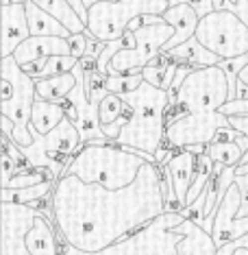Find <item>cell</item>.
I'll return each instance as SVG.
<instances>
[{
  "label": "cell",
  "mask_w": 248,
  "mask_h": 255,
  "mask_svg": "<svg viewBox=\"0 0 248 255\" xmlns=\"http://www.w3.org/2000/svg\"><path fill=\"white\" fill-rule=\"evenodd\" d=\"M196 39L222 61L248 55V26L231 11H213L200 20Z\"/></svg>",
  "instance_id": "cell-9"
},
{
  "label": "cell",
  "mask_w": 248,
  "mask_h": 255,
  "mask_svg": "<svg viewBox=\"0 0 248 255\" xmlns=\"http://www.w3.org/2000/svg\"><path fill=\"white\" fill-rule=\"evenodd\" d=\"M242 205V196L238 185H231L224 201L220 203V207L216 210V218H213V229H211V238L216 242L218 249H222L229 242L240 240L242 236L248 234V218H238Z\"/></svg>",
  "instance_id": "cell-14"
},
{
  "label": "cell",
  "mask_w": 248,
  "mask_h": 255,
  "mask_svg": "<svg viewBox=\"0 0 248 255\" xmlns=\"http://www.w3.org/2000/svg\"><path fill=\"white\" fill-rule=\"evenodd\" d=\"M238 249H246L248 251V234L246 236H242L240 240H235V242H229V245H224L222 249H218V255H233Z\"/></svg>",
  "instance_id": "cell-35"
},
{
  "label": "cell",
  "mask_w": 248,
  "mask_h": 255,
  "mask_svg": "<svg viewBox=\"0 0 248 255\" xmlns=\"http://www.w3.org/2000/svg\"><path fill=\"white\" fill-rule=\"evenodd\" d=\"M57 55H70V44L61 37H28L24 44L18 46L13 59L20 68L35 63L39 59H50ZM72 57V55H70Z\"/></svg>",
  "instance_id": "cell-16"
},
{
  "label": "cell",
  "mask_w": 248,
  "mask_h": 255,
  "mask_svg": "<svg viewBox=\"0 0 248 255\" xmlns=\"http://www.w3.org/2000/svg\"><path fill=\"white\" fill-rule=\"evenodd\" d=\"M33 4H37L42 11H46L48 15H53L55 20H59L72 35H79V33L87 31V24L79 18L72 11V7L66 2V0H31Z\"/></svg>",
  "instance_id": "cell-24"
},
{
  "label": "cell",
  "mask_w": 248,
  "mask_h": 255,
  "mask_svg": "<svg viewBox=\"0 0 248 255\" xmlns=\"http://www.w3.org/2000/svg\"><path fill=\"white\" fill-rule=\"evenodd\" d=\"M122 101L131 105L133 116L118 137V146L137 150L140 155H155L165 142V116L170 109L168 92L144 83L137 90L122 94Z\"/></svg>",
  "instance_id": "cell-3"
},
{
  "label": "cell",
  "mask_w": 248,
  "mask_h": 255,
  "mask_svg": "<svg viewBox=\"0 0 248 255\" xmlns=\"http://www.w3.org/2000/svg\"><path fill=\"white\" fill-rule=\"evenodd\" d=\"M170 4L172 7H176V4H187V7H192L196 13H198L200 20L216 11L213 9V0H170Z\"/></svg>",
  "instance_id": "cell-32"
},
{
  "label": "cell",
  "mask_w": 248,
  "mask_h": 255,
  "mask_svg": "<svg viewBox=\"0 0 248 255\" xmlns=\"http://www.w3.org/2000/svg\"><path fill=\"white\" fill-rule=\"evenodd\" d=\"M98 116H100V127H111L113 123H118L120 118H124V116H133V109L122 101V96L107 94V98L100 103Z\"/></svg>",
  "instance_id": "cell-28"
},
{
  "label": "cell",
  "mask_w": 248,
  "mask_h": 255,
  "mask_svg": "<svg viewBox=\"0 0 248 255\" xmlns=\"http://www.w3.org/2000/svg\"><path fill=\"white\" fill-rule=\"evenodd\" d=\"M176 70H178L176 61H170L165 55H159V59H155L151 66H146L142 70V77L146 83H151L153 88L170 92L172 85H174V79H176Z\"/></svg>",
  "instance_id": "cell-25"
},
{
  "label": "cell",
  "mask_w": 248,
  "mask_h": 255,
  "mask_svg": "<svg viewBox=\"0 0 248 255\" xmlns=\"http://www.w3.org/2000/svg\"><path fill=\"white\" fill-rule=\"evenodd\" d=\"M205 205H207V190L192 203V205L185 207V210L181 212L183 218L192 220V223H196V225H200V227H203V225H205Z\"/></svg>",
  "instance_id": "cell-31"
},
{
  "label": "cell",
  "mask_w": 248,
  "mask_h": 255,
  "mask_svg": "<svg viewBox=\"0 0 248 255\" xmlns=\"http://www.w3.org/2000/svg\"><path fill=\"white\" fill-rule=\"evenodd\" d=\"M28 166L35 170H46L59 181L66 166L81 150V133L72 120H63L53 133L44 137H35V142L26 148H20Z\"/></svg>",
  "instance_id": "cell-8"
},
{
  "label": "cell",
  "mask_w": 248,
  "mask_h": 255,
  "mask_svg": "<svg viewBox=\"0 0 248 255\" xmlns=\"http://www.w3.org/2000/svg\"><path fill=\"white\" fill-rule=\"evenodd\" d=\"M242 135V133L238 129H233V127H224V129H220L216 133V140L213 142H218V144H227V142H235L238 137Z\"/></svg>",
  "instance_id": "cell-36"
},
{
  "label": "cell",
  "mask_w": 248,
  "mask_h": 255,
  "mask_svg": "<svg viewBox=\"0 0 248 255\" xmlns=\"http://www.w3.org/2000/svg\"><path fill=\"white\" fill-rule=\"evenodd\" d=\"M244 175H248V153L244 155V161L235 168V177H244Z\"/></svg>",
  "instance_id": "cell-39"
},
{
  "label": "cell",
  "mask_w": 248,
  "mask_h": 255,
  "mask_svg": "<svg viewBox=\"0 0 248 255\" xmlns=\"http://www.w3.org/2000/svg\"><path fill=\"white\" fill-rule=\"evenodd\" d=\"M231 101L229 79L220 66L194 70L176 92V105L168 109L165 123L172 125L185 114H211Z\"/></svg>",
  "instance_id": "cell-5"
},
{
  "label": "cell",
  "mask_w": 248,
  "mask_h": 255,
  "mask_svg": "<svg viewBox=\"0 0 248 255\" xmlns=\"http://www.w3.org/2000/svg\"><path fill=\"white\" fill-rule=\"evenodd\" d=\"M207 155L211 157L213 164L224 166V168H238L244 161V150L235 142H227V144L213 142L207 146Z\"/></svg>",
  "instance_id": "cell-27"
},
{
  "label": "cell",
  "mask_w": 248,
  "mask_h": 255,
  "mask_svg": "<svg viewBox=\"0 0 248 255\" xmlns=\"http://www.w3.org/2000/svg\"><path fill=\"white\" fill-rule=\"evenodd\" d=\"M28 37H31V28L26 18V4L2 7V59L13 57L18 46L24 44Z\"/></svg>",
  "instance_id": "cell-15"
},
{
  "label": "cell",
  "mask_w": 248,
  "mask_h": 255,
  "mask_svg": "<svg viewBox=\"0 0 248 255\" xmlns=\"http://www.w3.org/2000/svg\"><path fill=\"white\" fill-rule=\"evenodd\" d=\"M242 59H244V63H246V66H248V55H244V57H242Z\"/></svg>",
  "instance_id": "cell-43"
},
{
  "label": "cell",
  "mask_w": 248,
  "mask_h": 255,
  "mask_svg": "<svg viewBox=\"0 0 248 255\" xmlns=\"http://www.w3.org/2000/svg\"><path fill=\"white\" fill-rule=\"evenodd\" d=\"M24 170H26V168H22L18 161H15L7 153V150H2V153H0V177H2V188H9L11 179L18 177L20 172H24Z\"/></svg>",
  "instance_id": "cell-30"
},
{
  "label": "cell",
  "mask_w": 248,
  "mask_h": 255,
  "mask_svg": "<svg viewBox=\"0 0 248 255\" xmlns=\"http://www.w3.org/2000/svg\"><path fill=\"white\" fill-rule=\"evenodd\" d=\"M37 81L22 70L13 57H4L0 61V116L13 120V140L20 148H26L35 142L31 133L33 105L37 101Z\"/></svg>",
  "instance_id": "cell-4"
},
{
  "label": "cell",
  "mask_w": 248,
  "mask_h": 255,
  "mask_svg": "<svg viewBox=\"0 0 248 255\" xmlns=\"http://www.w3.org/2000/svg\"><path fill=\"white\" fill-rule=\"evenodd\" d=\"M26 18H28V28H31V37L70 39V35H72L59 20H55L53 15H48L46 11H42L37 4H33L31 0L26 2Z\"/></svg>",
  "instance_id": "cell-21"
},
{
  "label": "cell",
  "mask_w": 248,
  "mask_h": 255,
  "mask_svg": "<svg viewBox=\"0 0 248 255\" xmlns=\"http://www.w3.org/2000/svg\"><path fill=\"white\" fill-rule=\"evenodd\" d=\"M144 83L142 72H133V74H109L107 77V92L109 94H129V92L137 90Z\"/></svg>",
  "instance_id": "cell-29"
},
{
  "label": "cell",
  "mask_w": 248,
  "mask_h": 255,
  "mask_svg": "<svg viewBox=\"0 0 248 255\" xmlns=\"http://www.w3.org/2000/svg\"><path fill=\"white\" fill-rule=\"evenodd\" d=\"M238 83H242V85H246V88H248V66H244V70L240 72V77H238Z\"/></svg>",
  "instance_id": "cell-40"
},
{
  "label": "cell",
  "mask_w": 248,
  "mask_h": 255,
  "mask_svg": "<svg viewBox=\"0 0 248 255\" xmlns=\"http://www.w3.org/2000/svg\"><path fill=\"white\" fill-rule=\"evenodd\" d=\"M77 88V77L72 72L68 74H59V77H50V79H39L35 90H37V98L42 101H50V103H66V98L70 96V92Z\"/></svg>",
  "instance_id": "cell-23"
},
{
  "label": "cell",
  "mask_w": 248,
  "mask_h": 255,
  "mask_svg": "<svg viewBox=\"0 0 248 255\" xmlns=\"http://www.w3.org/2000/svg\"><path fill=\"white\" fill-rule=\"evenodd\" d=\"M146 164L157 166L155 155H140L137 150L122 148L118 144H89L74 155L61 177L72 175L83 183H98L107 190H124L135 183Z\"/></svg>",
  "instance_id": "cell-2"
},
{
  "label": "cell",
  "mask_w": 248,
  "mask_h": 255,
  "mask_svg": "<svg viewBox=\"0 0 248 255\" xmlns=\"http://www.w3.org/2000/svg\"><path fill=\"white\" fill-rule=\"evenodd\" d=\"M196 166H198V155H194L189 148L178 150L165 166L170 172V194L165 196V212L181 214L187 207V194L196 179Z\"/></svg>",
  "instance_id": "cell-13"
},
{
  "label": "cell",
  "mask_w": 248,
  "mask_h": 255,
  "mask_svg": "<svg viewBox=\"0 0 248 255\" xmlns=\"http://www.w3.org/2000/svg\"><path fill=\"white\" fill-rule=\"evenodd\" d=\"M165 55L170 61L183 63V66H189L194 70H200V68H211V66H220L222 59L218 55H213L211 50H207L203 44L196 39V35L192 39H187L185 44L176 46V48L168 50V53H161Z\"/></svg>",
  "instance_id": "cell-19"
},
{
  "label": "cell",
  "mask_w": 248,
  "mask_h": 255,
  "mask_svg": "<svg viewBox=\"0 0 248 255\" xmlns=\"http://www.w3.org/2000/svg\"><path fill=\"white\" fill-rule=\"evenodd\" d=\"M235 185H238L240 196H242V205H240L238 218H248V175L235 177Z\"/></svg>",
  "instance_id": "cell-34"
},
{
  "label": "cell",
  "mask_w": 248,
  "mask_h": 255,
  "mask_svg": "<svg viewBox=\"0 0 248 255\" xmlns=\"http://www.w3.org/2000/svg\"><path fill=\"white\" fill-rule=\"evenodd\" d=\"M174 28L170 24H159V26H144L135 31L137 46L135 48H124L113 57L109 74H133L142 72L146 66H151L159 55L164 53V46L174 37ZM107 74V77H109Z\"/></svg>",
  "instance_id": "cell-10"
},
{
  "label": "cell",
  "mask_w": 248,
  "mask_h": 255,
  "mask_svg": "<svg viewBox=\"0 0 248 255\" xmlns=\"http://www.w3.org/2000/svg\"><path fill=\"white\" fill-rule=\"evenodd\" d=\"M28 0H0V4L2 7H11V4H26Z\"/></svg>",
  "instance_id": "cell-41"
},
{
  "label": "cell",
  "mask_w": 248,
  "mask_h": 255,
  "mask_svg": "<svg viewBox=\"0 0 248 255\" xmlns=\"http://www.w3.org/2000/svg\"><path fill=\"white\" fill-rule=\"evenodd\" d=\"M161 18H164L165 24H170L176 31L174 37H172L170 42L164 46V53H168V50L176 48V46L185 44L187 39H192L196 35V28H198V24H200L198 13H196L192 7H187V4H176V7H170L164 15H161Z\"/></svg>",
  "instance_id": "cell-17"
},
{
  "label": "cell",
  "mask_w": 248,
  "mask_h": 255,
  "mask_svg": "<svg viewBox=\"0 0 248 255\" xmlns=\"http://www.w3.org/2000/svg\"><path fill=\"white\" fill-rule=\"evenodd\" d=\"M68 44H70V55L74 59H83L85 57V50H87V44H89V33H79V35H70L68 39Z\"/></svg>",
  "instance_id": "cell-33"
},
{
  "label": "cell",
  "mask_w": 248,
  "mask_h": 255,
  "mask_svg": "<svg viewBox=\"0 0 248 255\" xmlns=\"http://www.w3.org/2000/svg\"><path fill=\"white\" fill-rule=\"evenodd\" d=\"M231 2H238V0H231Z\"/></svg>",
  "instance_id": "cell-44"
},
{
  "label": "cell",
  "mask_w": 248,
  "mask_h": 255,
  "mask_svg": "<svg viewBox=\"0 0 248 255\" xmlns=\"http://www.w3.org/2000/svg\"><path fill=\"white\" fill-rule=\"evenodd\" d=\"M183 220V214L165 212L146 227L120 240L118 245L94 255H178V242L183 240V236L174 229Z\"/></svg>",
  "instance_id": "cell-7"
},
{
  "label": "cell",
  "mask_w": 248,
  "mask_h": 255,
  "mask_svg": "<svg viewBox=\"0 0 248 255\" xmlns=\"http://www.w3.org/2000/svg\"><path fill=\"white\" fill-rule=\"evenodd\" d=\"M66 120V107L61 103H50L37 98L33 105V116H31V133L33 137H44L53 133Z\"/></svg>",
  "instance_id": "cell-20"
},
{
  "label": "cell",
  "mask_w": 248,
  "mask_h": 255,
  "mask_svg": "<svg viewBox=\"0 0 248 255\" xmlns=\"http://www.w3.org/2000/svg\"><path fill=\"white\" fill-rule=\"evenodd\" d=\"M66 2L70 4L74 13H77L79 18L85 22V24H87V20H89V11H87V7H85V4H83V0H66Z\"/></svg>",
  "instance_id": "cell-37"
},
{
  "label": "cell",
  "mask_w": 248,
  "mask_h": 255,
  "mask_svg": "<svg viewBox=\"0 0 248 255\" xmlns=\"http://www.w3.org/2000/svg\"><path fill=\"white\" fill-rule=\"evenodd\" d=\"M0 125H2V135H7V137H13V131H15V125H13V120H9L7 116H0Z\"/></svg>",
  "instance_id": "cell-38"
},
{
  "label": "cell",
  "mask_w": 248,
  "mask_h": 255,
  "mask_svg": "<svg viewBox=\"0 0 248 255\" xmlns=\"http://www.w3.org/2000/svg\"><path fill=\"white\" fill-rule=\"evenodd\" d=\"M233 255H248V251H246V249H238Z\"/></svg>",
  "instance_id": "cell-42"
},
{
  "label": "cell",
  "mask_w": 248,
  "mask_h": 255,
  "mask_svg": "<svg viewBox=\"0 0 248 255\" xmlns=\"http://www.w3.org/2000/svg\"><path fill=\"white\" fill-rule=\"evenodd\" d=\"M55 181H44L39 185H31V188H20V190H2V203H18V205H31L35 207L39 201L44 199L50 190H55Z\"/></svg>",
  "instance_id": "cell-26"
},
{
  "label": "cell",
  "mask_w": 248,
  "mask_h": 255,
  "mask_svg": "<svg viewBox=\"0 0 248 255\" xmlns=\"http://www.w3.org/2000/svg\"><path fill=\"white\" fill-rule=\"evenodd\" d=\"M231 127L229 116L222 112L211 114H185L176 118L165 129V146L172 150H185L192 146H209L216 140V133Z\"/></svg>",
  "instance_id": "cell-11"
},
{
  "label": "cell",
  "mask_w": 248,
  "mask_h": 255,
  "mask_svg": "<svg viewBox=\"0 0 248 255\" xmlns=\"http://www.w3.org/2000/svg\"><path fill=\"white\" fill-rule=\"evenodd\" d=\"M174 231L183 236V240L178 242V255H218V247L211 234H207L200 225L183 220Z\"/></svg>",
  "instance_id": "cell-18"
},
{
  "label": "cell",
  "mask_w": 248,
  "mask_h": 255,
  "mask_svg": "<svg viewBox=\"0 0 248 255\" xmlns=\"http://www.w3.org/2000/svg\"><path fill=\"white\" fill-rule=\"evenodd\" d=\"M26 249L31 255H59V245L50 220L39 214L33 229L26 236Z\"/></svg>",
  "instance_id": "cell-22"
},
{
  "label": "cell",
  "mask_w": 248,
  "mask_h": 255,
  "mask_svg": "<svg viewBox=\"0 0 248 255\" xmlns=\"http://www.w3.org/2000/svg\"><path fill=\"white\" fill-rule=\"evenodd\" d=\"M170 0H100L89 9L87 33L100 42H118L129 24L142 15H164Z\"/></svg>",
  "instance_id": "cell-6"
},
{
  "label": "cell",
  "mask_w": 248,
  "mask_h": 255,
  "mask_svg": "<svg viewBox=\"0 0 248 255\" xmlns=\"http://www.w3.org/2000/svg\"><path fill=\"white\" fill-rule=\"evenodd\" d=\"M50 214L66 242L63 255L100 253L165 214L161 168L146 164L135 183L124 190L61 177L53 190Z\"/></svg>",
  "instance_id": "cell-1"
},
{
  "label": "cell",
  "mask_w": 248,
  "mask_h": 255,
  "mask_svg": "<svg viewBox=\"0 0 248 255\" xmlns=\"http://www.w3.org/2000/svg\"><path fill=\"white\" fill-rule=\"evenodd\" d=\"M39 214L42 212L31 205L2 203V255H31L26 249V236Z\"/></svg>",
  "instance_id": "cell-12"
}]
</instances>
